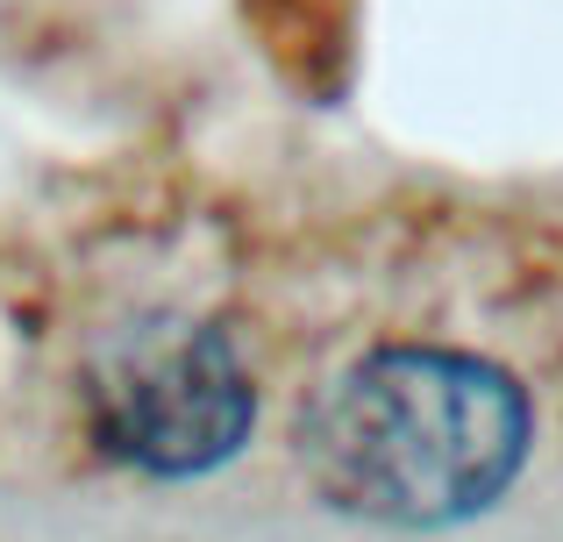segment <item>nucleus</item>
I'll return each instance as SVG.
<instances>
[{
  "label": "nucleus",
  "instance_id": "f03ea898",
  "mask_svg": "<svg viewBox=\"0 0 563 542\" xmlns=\"http://www.w3.org/2000/svg\"><path fill=\"white\" fill-rule=\"evenodd\" d=\"M86 400L100 450L143 478H207L257 429V386L235 343L192 314L122 321L93 357Z\"/></svg>",
  "mask_w": 563,
  "mask_h": 542
},
{
  "label": "nucleus",
  "instance_id": "f257e3e1",
  "mask_svg": "<svg viewBox=\"0 0 563 542\" xmlns=\"http://www.w3.org/2000/svg\"><path fill=\"white\" fill-rule=\"evenodd\" d=\"M536 414L514 372L442 343H385L307 407L300 457L335 515L378 529H450L507 500Z\"/></svg>",
  "mask_w": 563,
  "mask_h": 542
}]
</instances>
